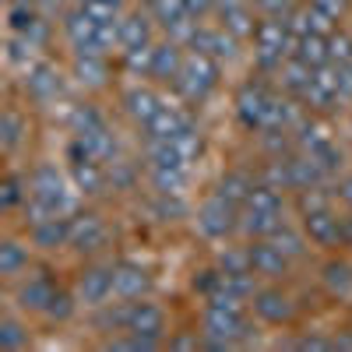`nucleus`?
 Here are the masks:
<instances>
[{
  "label": "nucleus",
  "mask_w": 352,
  "mask_h": 352,
  "mask_svg": "<svg viewBox=\"0 0 352 352\" xmlns=\"http://www.w3.org/2000/svg\"><path fill=\"white\" fill-rule=\"evenodd\" d=\"M250 320H254V314H250V303H243V300H232L226 292L204 300L201 317H197V328H201V338H204L201 349H212V352L240 349Z\"/></svg>",
  "instance_id": "obj_1"
},
{
  "label": "nucleus",
  "mask_w": 352,
  "mask_h": 352,
  "mask_svg": "<svg viewBox=\"0 0 352 352\" xmlns=\"http://www.w3.org/2000/svg\"><path fill=\"white\" fill-rule=\"evenodd\" d=\"M60 285L64 282H60V275L53 272V264L36 261L18 282L8 285V303L14 310L28 314V317H46V310H50L53 296L60 292Z\"/></svg>",
  "instance_id": "obj_2"
},
{
  "label": "nucleus",
  "mask_w": 352,
  "mask_h": 352,
  "mask_svg": "<svg viewBox=\"0 0 352 352\" xmlns=\"http://www.w3.org/2000/svg\"><path fill=\"white\" fill-rule=\"evenodd\" d=\"M28 187H32V194L39 201H46L56 215H67V219L81 208V201H85L78 194L74 180H71V173L60 169L56 162H50V159H39L32 169H28Z\"/></svg>",
  "instance_id": "obj_3"
},
{
  "label": "nucleus",
  "mask_w": 352,
  "mask_h": 352,
  "mask_svg": "<svg viewBox=\"0 0 352 352\" xmlns=\"http://www.w3.org/2000/svg\"><path fill=\"white\" fill-rule=\"evenodd\" d=\"M222 85V64L215 56L201 53V50H187V60L180 78L173 81V92L180 96L184 106H204Z\"/></svg>",
  "instance_id": "obj_4"
},
{
  "label": "nucleus",
  "mask_w": 352,
  "mask_h": 352,
  "mask_svg": "<svg viewBox=\"0 0 352 352\" xmlns=\"http://www.w3.org/2000/svg\"><path fill=\"white\" fill-rule=\"evenodd\" d=\"M67 78L64 67H56L53 60H46V56H39L36 64H28L18 78V88H21V96L28 106H36V109H50L56 102H64L67 96Z\"/></svg>",
  "instance_id": "obj_5"
},
{
  "label": "nucleus",
  "mask_w": 352,
  "mask_h": 352,
  "mask_svg": "<svg viewBox=\"0 0 352 352\" xmlns=\"http://www.w3.org/2000/svg\"><path fill=\"white\" fill-rule=\"evenodd\" d=\"M272 96H275V78H264L257 71L236 85V92H232V116H236V124H240L243 134L254 138L264 127Z\"/></svg>",
  "instance_id": "obj_6"
},
{
  "label": "nucleus",
  "mask_w": 352,
  "mask_h": 352,
  "mask_svg": "<svg viewBox=\"0 0 352 352\" xmlns=\"http://www.w3.org/2000/svg\"><path fill=\"white\" fill-rule=\"evenodd\" d=\"M254 71L264 78H275L278 67L285 64V56H292V32H289V21L282 18H261L257 21V32H254Z\"/></svg>",
  "instance_id": "obj_7"
},
{
  "label": "nucleus",
  "mask_w": 352,
  "mask_h": 352,
  "mask_svg": "<svg viewBox=\"0 0 352 352\" xmlns=\"http://www.w3.org/2000/svg\"><path fill=\"white\" fill-rule=\"evenodd\" d=\"M194 229L201 240L208 243H226L240 236V204H232L222 194H208L197 208H194Z\"/></svg>",
  "instance_id": "obj_8"
},
{
  "label": "nucleus",
  "mask_w": 352,
  "mask_h": 352,
  "mask_svg": "<svg viewBox=\"0 0 352 352\" xmlns=\"http://www.w3.org/2000/svg\"><path fill=\"white\" fill-rule=\"evenodd\" d=\"M250 314L264 328H292L300 317V300L285 282H261L250 300Z\"/></svg>",
  "instance_id": "obj_9"
},
{
  "label": "nucleus",
  "mask_w": 352,
  "mask_h": 352,
  "mask_svg": "<svg viewBox=\"0 0 352 352\" xmlns=\"http://www.w3.org/2000/svg\"><path fill=\"white\" fill-rule=\"evenodd\" d=\"M71 222V240H67V250L78 257V261H92V257H106L109 250V222L99 208H88V204H81V208L67 219Z\"/></svg>",
  "instance_id": "obj_10"
},
{
  "label": "nucleus",
  "mask_w": 352,
  "mask_h": 352,
  "mask_svg": "<svg viewBox=\"0 0 352 352\" xmlns=\"http://www.w3.org/2000/svg\"><path fill=\"white\" fill-rule=\"evenodd\" d=\"M113 268L116 261L109 257H92V261H81V268L71 282L74 296L81 303V310H96L109 300H116V289H113Z\"/></svg>",
  "instance_id": "obj_11"
},
{
  "label": "nucleus",
  "mask_w": 352,
  "mask_h": 352,
  "mask_svg": "<svg viewBox=\"0 0 352 352\" xmlns=\"http://www.w3.org/2000/svg\"><path fill=\"white\" fill-rule=\"evenodd\" d=\"M300 226L310 236V243L324 254H342L349 250V232H345V212H338V204H328V208H317L300 215Z\"/></svg>",
  "instance_id": "obj_12"
},
{
  "label": "nucleus",
  "mask_w": 352,
  "mask_h": 352,
  "mask_svg": "<svg viewBox=\"0 0 352 352\" xmlns=\"http://www.w3.org/2000/svg\"><path fill=\"white\" fill-rule=\"evenodd\" d=\"M99 25H102V18H96L85 4H78V0L60 14V21H56L60 39L71 53H102L99 50Z\"/></svg>",
  "instance_id": "obj_13"
},
{
  "label": "nucleus",
  "mask_w": 352,
  "mask_h": 352,
  "mask_svg": "<svg viewBox=\"0 0 352 352\" xmlns=\"http://www.w3.org/2000/svg\"><path fill=\"white\" fill-rule=\"evenodd\" d=\"M67 74L81 92H106L113 85V56L109 53H71Z\"/></svg>",
  "instance_id": "obj_14"
},
{
  "label": "nucleus",
  "mask_w": 352,
  "mask_h": 352,
  "mask_svg": "<svg viewBox=\"0 0 352 352\" xmlns=\"http://www.w3.org/2000/svg\"><path fill=\"white\" fill-rule=\"evenodd\" d=\"M148 11H152V18H155V25H159L162 36L190 46V39H194V32H197L201 21L190 14V8L184 4V0H155Z\"/></svg>",
  "instance_id": "obj_15"
},
{
  "label": "nucleus",
  "mask_w": 352,
  "mask_h": 352,
  "mask_svg": "<svg viewBox=\"0 0 352 352\" xmlns=\"http://www.w3.org/2000/svg\"><path fill=\"white\" fill-rule=\"evenodd\" d=\"M127 331L131 335H141V338H152V342H162V349H166V335H169V314H166V307L155 303L152 296L131 300Z\"/></svg>",
  "instance_id": "obj_16"
},
{
  "label": "nucleus",
  "mask_w": 352,
  "mask_h": 352,
  "mask_svg": "<svg viewBox=\"0 0 352 352\" xmlns=\"http://www.w3.org/2000/svg\"><path fill=\"white\" fill-rule=\"evenodd\" d=\"M187 50H201V53L215 56L219 64H232V60L240 56V50H243V39H236V36H232L226 25H219V21H201Z\"/></svg>",
  "instance_id": "obj_17"
},
{
  "label": "nucleus",
  "mask_w": 352,
  "mask_h": 352,
  "mask_svg": "<svg viewBox=\"0 0 352 352\" xmlns=\"http://www.w3.org/2000/svg\"><path fill=\"white\" fill-rule=\"evenodd\" d=\"M247 250H250V268L261 282H289L296 264H292L272 240H247Z\"/></svg>",
  "instance_id": "obj_18"
},
{
  "label": "nucleus",
  "mask_w": 352,
  "mask_h": 352,
  "mask_svg": "<svg viewBox=\"0 0 352 352\" xmlns=\"http://www.w3.org/2000/svg\"><path fill=\"white\" fill-rule=\"evenodd\" d=\"M303 106L317 116H328L335 109H342V88H338V67L335 64H324L314 71V81L303 96Z\"/></svg>",
  "instance_id": "obj_19"
},
{
  "label": "nucleus",
  "mask_w": 352,
  "mask_h": 352,
  "mask_svg": "<svg viewBox=\"0 0 352 352\" xmlns=\"http://www.w3.org/2000/svg\"><path fill=\"white\" fill-rule=\"evenodd\" d=\"M159 106H162V96L155 92L148 81H131L120 92V109H124V116L138 131H144L152 124V116L159 113Z\"/></svg>",
  "instance_id": "obj_20"
},
{
  "label": "nucleus",
  "mask_w": 352,
  "mask_h": 352,
  "mask_svg": "<svg viewBox=\"0 0 352 352\" xmlns=\"http://www.w3.org/2000/svg\"><path fill=\"white\" fill-rule=\"evenodd\" d=\"M317 285L328 300L352 303V261L342 254H328L324 264L317 268Z\"/></svg>",
  "instance_id": "obj_21"
},
{
  "label": "nucleus",
  "mask_w": 352,
  "mask_h": 352,
  "mask_svg": "<svg viewBox=\"0 0 352 352\" xmlns=\"http://www.w3.org/2000/svg\"><path fill=\"white\" fill-rule=\"evenodd\" d=\"M32 264H36V247H32L28 236L8 232V236L0 240V278H4V285L18 282Z\"/></svg>",
  "instance_id": "obj_22"
},
{
  "label": "nucleus",
  "mask_w": 352,
  "mask_h": 352,
  "mask_svg": "<svg viewBox=\"0 0 352 352\" xmlns=\"http://www.w3.org/2000/svg\"><path fill=\"white\" fill-rule=\"evenodd\" d=\"M113 289H116V300H144L152 296V272L141 261L120 257L113 268Z\"/></svg>",
  "instance_id": "obj_23"
},
{
  "label": "nucleus",
  "mask_w": 352,
  "mask_h": 352,
  "mask_svg": "<svg viewBox=\"0 0 352 352\" xmlns=\"http://www.w3.org/2000/svg\"><path fill=\"white\" fill-rule=\"evenodd\" d=\"M159 39V25L152 18L148 8H127L120 14V53L124 50H138V46H152Z\"/></svg>",
  "instance_id": "obj_24"
},
{
  "label": "nucleus",
  "mask_w": 352,
  "mask_h": 352,
  "mask_svg": "<svg viewBox=\"0 0 352 352\" xmlns=\"http://www.w3.org/2000/svg\"><path fill=\"white\" fill-rule=\"evenodd\" d=\"M184 60H187V46L169 39V36H159L155 50H152V78L148 81L173 88V81L180 78V71H184Z\"/></svg>",
  "instance_id": "obj_25"
},
{
  "label": "nucleus",
  "mask_w": 352,
  "mask_h": 352,
  "mask_svg": "<svg viewBox=\"0 0 352 352\" xmlns=\"http://www.w3.org/2000/svg\"><path fill=\"white\" fill-rule=\"evenodd\" d=\"M28 138H32V120H28V113L18 106V102H8L4 113H0V148H4L8 159H14Z\"/></svg>",
  "instance_id": "obj_26"
},
{
  "label": "nucleus",
  "mask_w": 352,
  "mask_h": 352,
  "mask_svg": "<svg viewBox=\"0 0 352 352\" xmlns=\"http://www.w3.org/2000/svg\"><path fill=\"white\" fill-rule=\"evenodd\" d=\"M67 173L78 187V194L85 201H99L109 194V176H106V162H96V159H74L67 162Z\"/></svg>",
  "instance_id": "obj_27"
},
{
  "label": "nucleus",
  "mask_w": 352,
  "mask_h": 352,
  "mask_svg": "<svg viewBox=\"0 0 352 352\" xmlns=\"http://www.w3.org/2000/svg\"><path fill=\"white\" fill-rule=\"evenodd\" d=\"M25 236L32 240L36 254L53 257V254L67 250V240H71V222H67V215H53V219H46V222H39V226H32V229H25Z\"/></svg>",
  "instance_id": "obj_28"
},
{
  "label": "nucleus",
  "mask_w": 352,
  "mask_h": 352,
  "mask_svg": "<svg viewBox=\"0 0 352 352\" xmlns=\"http://www.w3.org/2000/svg\"><path fill=\"white\" fill-rule=\"evenodd\" d=\"M194 120H197V116H194L190 109L162 102V106H159V113L152 116V124L141 131V138H162V141H173L176 134H184Z\"/></svg>",
  "instance_id": "obj_29"
},
{
  "label": "nucleus",
  "mask_w": 352,
  "mask_h": 352,
  "mask_svg": "<svg viewBox=\"0 0 352 352\" xmlns=\"http://www.w3.org/2000/svg\"><path fill=\"white\" fill-rule=\"evenodd\" d=\"M254 187H257V166H254V169H250V166H229V169L219 176L215 194L229 197L232 204H240V208H243Z\"/></svg>",
  "instance_id": "obj_30"
},
{
  "label": "nucleus",
  "mask_w": 352,
  "mask_h": 352,
  "mask_svg": "<svg viewBox=\"0 0 352 352\" xmlns=\"http://www.w3.org/2000/svg\"><path fill=\"white\" fill-rule=\"evenodd\" d=\"M292 264H303L307 257H310V250H314V243H310V236H307V232H303V226L300 222H282L275 232H272V236H268Z\"/></svg>",
  "instance_id": "obj_31"
},
{
  "label": "nucleus",
  "mask_w": 352,
  "mask_h": 352,
  "mask_svg": "<svg viewBox=\"0 0 352 352\" xmlns=\"http://www.w3.org/2000/svg\"><path fill=\"white\" fill-rule=\"evenodd\" d=\"M310 81H314V67L303 64L300 56H285V64H282L278 74H275V88H278V92L300 99V102H303V96H307Z\"/></svg>",
  "instance_id": "obj_32"
},
{
  "label": "nucleus",
  "mask_w": 352,
  "mask_h": 352,
  "mask_svg": "<svg viewBox=\"0 0 352 352\" xmlns=\"http://www.w3.org/2000/svg\"><path fill=\"white\" fill-rule=\"evenodd\" d=\"M127 310H131V300H109L96 310H88L92 317H88V324H92L96 335L109 338V335H120L127 331Z\"/></svg>",
  "instance_id": "obj_33"
},
{
  "label": "nucleus",
  "mask_w": 352,
  "mask_h": 352,
  "mask_svg": "<svg viewBox=\"0 0 352 352\" xmlns=\"http://www.w3.org/2000/svg\"><path fill=\"white\" fill-rule=\"evenodd\" d=\"M32 345V328H28V314L8 307L0 314V349L8 352H21Z\"/></svg>",
  "instance_id": "obj_34"
},
{
  "label": "nucleus",
  "mask_w": 352,
  "mask_h": 352,
  "mask_svg": "<svg viewBox=\"0 0 352 352\" xmlns=\"http://www.w3.org/2000/svg\"><path fill=\"white\" fill-rule=\"evenodd\" d=\"M28 194H32V187H28V173L8 166L4 180H0V212H4V215H18L21 204L28 201Z\"/></svg>",
  "instance_id": "obj_35"
},
{
  "label": "nucleus",
  "mask_w": 352,
  "mask_h": 352,
  "mask_svg": "<svg viewBox=\"0 0 352 352\" xmlns=\"http://www.w3.org/2000/svg\"><path fill=\"white\" fill-rule=\"evenodd\" d=\"M282 222H285V215H278V212H264V208L243 204L240 208V236L243 240H268Z\"/></svg>",
  "instance_id": "obj_36"
},
{
  "label": "nucleus",
  "mask_w": 352,
  "mask_h": 352,
  "mask_svg": "<svg viewBox=\"0 0 352 352\" xmlns=\"http://www.w3.org/2000/svg\"><path fill=\"white\" fill-rule=\"evenodd\" d=\"M144 166V162H141ZM141 166L127 155L106 162V176H109V194H138L141 190Z\"/></svg>",
  "instance_id": "obj_37"
},
{
  "label": "nucleus",
  "mask_w": 352,
  "mask_h": 352,
  "mask_svg": "<svg viewBox=\"0 0 352 352\" xmlns=\"http://www.w3.org/2000/svg\"><path fill=\"white\" fill-rule=\"evenodd\" d=\"M67 127H71V134H96V131L109 127V116L102 113L99 102L85 99V102L67 106Z\"/></svg>",
  "instance_id": "obj_38"
},
{
  "label": "nucleus",
  "mask_w": 352,
  "mask_h": 352,
  "mask_svg": "<svg viewBox=\"0 0 352 352\" xmlns=\"http://www.w3.org/2000/svg\"><path fill=\"white\" fill-rule=\"evenodd\" d=\"M212 261L219 264L226 275H254V268H250V250H247V240H243V236L219 243V250H215Z\"/></svg>",
  "instance_id": "obj_39"
},
{
  "label": "nucleus",
  "mask_w": 352,
  "mask_h": 352,
  "mask_svg": "<svg viewBox=\"0 0 352 352\" xmlns=\"http://www.w3.org/2000/svg\"><path fill=\"white\" fill-rule=\"evenodd\" d=\"M152 194H184L190 184V169H166V166H144Z\"/></svg>",
  "instance_id": "obj_40"
},
{
  "label": "nucleus",
  "mask_w": 352,
  "mask_h": 352,
  "mask_svg": "<svg viewBox=\"0 0 352 352\" xmlns=\"http://www.w3.org/2000/svg\"><path fill=\"white\" fill-rule=\"evenodd\" d=\"M275 349H296V352H335V335L331 331H320V328H310V331H292L285 338L275 342Z\"/></svg>",
  "instance_id": "obj_41"
},
{
  "label": "nucleus",
  "mask_w": 352,
  "mask_h": 352,
  "mask_svg": "<svg viewBox=\"0 0 352 352\" xmlns=\"http://www.w3.org/2000/svg\"><path fill=\"white\" fill-rule=\"evenodd\" d=\"M254 144H257V155L261 159H278V155L296 152V138H292V131H282V127L257 131L254 134Z\"/></svg>",
  "instance_id": "obj_42"
},
{
  "label": "nucleus",
  "mask_w": 352,
  "mask_h": 352,
  "mask_svg": "<svg viewBox=\"0 0 352 352\" xmlns=\"http://www.w3.org/2000/svg\"><path fill=\"white\" fill-rule=\"evenodd\" d=\"M292 56H300V60L310 64L314 71L324 67V64H331V56H328V36H317V32L300 36L296 43H292Z\"/></svg>",
  "instance_id": "obj_43"
},
{
  "label": "nucleus",
  "mask_w": 352,
  "mask_h": 352,
  "mask_svg": "<svg viewBox=\"0 0 352 352\" xmlns=\"http://www.w3.org/2000/svg\"><path fill=\"white\" fill-rule=\"evenodd\" d=\"M148 212H152V219H155V222H166V226H173V222H180V219H187V215H190L184 194H152Z\"/></svg>",
  "instance_id": "obj_44"
},
{
  "label": "nucleus",
  "mask_w": 352,
  "mask_h": 352,
  "mask_svg": "<svg viewBox=\"0 0 352 352\" xmlns=\"http://www.w3.org/2000/svg\"><path fill=\"white\" fill-rule=\"evenodd\" d=\"M222 282H226V275H222V268L212 261V264H201V268L190 275V292L204 303V300H212V296H219L222 292Z\"/></svg>",
  "instance_id": "obj_45"
},
{
  "label": "nucleus",
  "mask_w": 352,
  "mask_h": 352,
  "mask_svg": "<svg viewBox=\"0 0 352 352\" xmlns=\"http://www.w3.org/2000/svg\"><path fill=\"white\" fill-rule=\"evenodd\" d=\"M152 50H155V43H152V46H138V50L116 53V56H120V71H124L127 78H134V81H148V78H152Z\"/></svg>",
  "instance_id": "obj_46"
},
{
  "label": "nucleus",
  "mask_w": 352,
  "mask_h": 352,
  "mask_svg": "<svg viewBox=\"0 0 352 352\" xmlns=\"http://www.w3.org/2000/svg\"><path fill=\"white\" fill-rule=\"evenodd\" d=\"M78 310H81V303H78V296H74V289L71 285H60V292L53 296V303H50V310H46V324H71V320L78 317Z\"/></svg>",
  "instance_id": "obj_47"
},
{
  "label": "nucleus",
  "mask_w": 352,
  "mask_h": 352,
  "mask_svg": "<svg viewBox=\"0 0 352 352\" xmlns=\"http://www.w3.org/2000/svg\"><path fill=\"white\" fill-rule=\"evenodd\" d=\"M317 162H320V169H324L328 176H331V180H335V176L338 173H345V152H342V144L331 138V141H324V144H317V148L310 152Z\"/></svg>",
  "instance_id": "obj_48"
},
{
  "label": "nucleus",
  "mask_w": 352,
  "mask_h": 352,
  "mask_svg": "<svg viewBox=\"0 0 352 352\" xmlns=\"http://www.w3.org/2000/svg\"><path fill=\"white\" fill-rule=\"evenodd\" d=\"M328 56H331V64L335 67H345L352 64V28H335V32L328 36Z\"/></svg>",
  "instance_id": "obj_49"
},
{
  "label": "nucleus",
  "mask_w": 352,
  "mask_h": 352,
  "mask_svg": "<svg viewBox=\"0 0 352 352\" xmlns=\"http://www.w3.org/2000/svg\"><path fill=\"white\" fill-rule=\"evenodd\" d=\"M201 345H204L201 328H176L166 335V349H173V352H197Z\"/></svg>",
  "instance_id": "obj_50"
},
{
  "label": "nucleus",
  "mask_w": 352,
  "mask_h": 352,
  "mask_svg": "<svg viewBox=\"0 0 352 352\" xmlns=\"http://www.w3.org/2000/svg\"><path fill=\"white\" fill-rule=\"evenodd\" d=\"M303 4V0H254V8L261 18H282L289 21L292 14H296V8Z\"/></svg>",
  "instance_id": "obj_51"
},
{
  "label": "nucleus",
  "mask_w": 352,
  "mask_h": 352,
  "mask_svg": "<svg viewBox=\"0 0 352 352\" xmlns=\"http://www.w3.org/2000/svg\"><path fill=\"white\" fill-rule=\"evenodd\" d=\"M81 4L88 8V11H92L96 18H120L124 11H127V4H131V0H81Z\"/></svg>",
  "instance_id": "obj_52"
},
{
  "label": "nucleus",
  "mask_w": 352,
  "mask_h": 352,
  "mask_svg": "<svg viewBox=\"0 0 352 352\" xmlns=\"http://www.w3.org/2000/svg\"><path fill=\"white\" fill-rule=\"evenodd\" d=\"M331 190H335V204H342V212H352V169L335 176Z\"/></svg>",
  "instance_id": "obj_53"
},
{
  "label": "nucleus",
  "mask_w": 352,
  "mask_h": 352,
  "mask_svg": "<svg viewBox=\"0 0 352 352\" xmlns=\"http://www.w3.org/2000/svg\"><path fill=\"white\" fill-rule=\"evenodd\" d=\"M310 4L317 8V11H324L331 21H345L349 18V11H352V0H310Z\"/></svg>",
  "instance_id": "obj_54"
},
{
  "label": "nucleus",
  "mask_w": 352,
  "mask_h": 352,
  "mask_svg": "<svg viewBox=\"0 0 352 352\" xmlns=\"http://www.w3.org/2000/svg\"><path fill=\"white\" fill-rule=\"evenodd\" d=\"M184 4L190 8V14H194L197 21H208V18L215 14V0H184Z\"/></svg>",
  "instance_id": "obj_55"
},
{
  "label": "nucleus",
  "mask_w": 352,
  "mask_h": 352,
  "mask_svg": "<svg viewBox=\"0 0 352 352\" xmlns=\"http://www.w3.org/2000/svg\"><path fill=\"white\" fill-rule=\"evenodd\" d=\"M331 335H335V352H352V324L335 328Z\"/></svg>",
  "instance_id": "obj_56"
},
{
  "label": "nucleus",
  "mask_w": 352,
  "mask_h": 352,
  "mask_svg": "<svg viewBox=\"0 0 352 352\" xmlns=\"http://www.w3.org/2000/svg\"><path fill=\"white\" fill-rule=\"evenodd\" d=\"M345 232H349V250H352V212H345Z\"/></svg>",
  "instance_id": "obj_57"
},
{
  "label": "nucleus",
  "mask_w": 352,
  "mask_h": 352,
  "mask_svg": "<svg viewBox=\"0 0 352 352\" xmlns=\"http://www.w3.org/2000/svg\"><path fill=\"white\" fill-rule=\"evenodd\" d=\"M134 4H138V8H152V4H155V0H134Z\"/></svg>",
  "instance_id": "obj_58"
},
{
  "label": "nucleus",
  "mask_w": 352,
  "mask_h": 352,
  "mask_svg": "<svg viewBox=\"0 0 352 352\" xmlns=\"http://www.w3.org/2000/svg\"><path fill=\"white\" fill-rule=\"evenodd\" d=\"M78 4H81V0H78Z\"/></svg>",
  "instance_id": "obj_59"
}]
</instances>
